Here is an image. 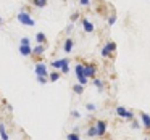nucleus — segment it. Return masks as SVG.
<instances>
[{
  "instance_id": "f257e3e1",
  "label": "nucleus",
  "mask_w": 150,
  "mask_h": 140,
  "mask_svg": "<svg viewBox=\"0 0 150 140\" xmlns=\"http://www.w3.org/2000/svg\"><path fill=\"white\" fill-rule=\"evenodd\" d=\"M116 116H120L121 119H127V121H132L134 119V113L129 110H126L124 106H118L116 108Z\"/></svg>"
},
{
  "instance_id": "f03ea898",
  "label": "nucleus",
  "mask_w": 150,
  "mask_h": 140,
  "mask_svg": "<svg viewBox=\"0 0 150 140\" xmlns=\"http://www.w3.org/2000/svg\"><path fill=\"white\" fill-rule=\"evenodd\" d=\"M95 127H97V137H103L107 134V121L97 119L95 121Z\"/></svg>"
},
{
  "instance_id": "7ed1b4c3",
  "label": "nucleus",
  "mask_w": 150,
  "mask_h": 140,
  "mask_svg": "<svg viewBox=\"0 0 150 140\" xmlns=\"http://www.w3.org/2000/svg\"><path fill=\"white\" fill-rule=\"evenodd\" d=\"M18 21H20V23H23V24H26V26H34V20L28 13H24V11L18 13Z\"/></svg>"
},
{
  "instance_id": "20e7f679",
  "label": "nucleus",
  "mask_w": 150,
  "mask_h": 140,
  "mask_svg": "<svg viewBox=\"0 0 150 140\" xmlns=\"http://www.w3.org/2000/svg\"><path fill=\"white\" fill-rule=\"evenodd\" d=\"M115 50H116V44H115V42L105 44L103 49H102V56H110L111 53H115Z\"/></svg>"
},
{
  "instance_id": "39448f33",
  "label": "nucleus",
  "mask_w": 150,
  "mask_h": 140,
  "mask_svg": "<svg viewBox=\"0 0 150 140\" xmlns=\"http://www.w3.org/2000/svg\"><path fill=\"white\" fill-rule=\"evenodd\" d=\"M139 117H140V122H142V127L145 130H150V114L149 113H139Z\"/></svg>"
},
{
  "instance_id": "423d86ee",
  "label": "nucleus",
  "mask_w": 150,
  "mask_h": 140,
  "mask_svg": "<svg viewBox=\"0 0 150 140\" xmlns=\"http://www.w3.org/2000/svg\"><path fill=\"white\" fill-rule=\"evenodd\" d=\"M95 72H97V69L94 65H84V74L87 79H95Z\"/></svg>"
},
{
  "instance_id": "0eeeda50",
  "label": "nucleus",
  "mask_w": 150,
  "mask_h": 140,
  "mask_svg": "<svg viewBox=\"0 0 150 140\" xmlns=\"http://www.w3.org/2000/svg\"><path fill=\"white\" fill-rule=\"evenodd\" d=\"M36 76H39V77H45V76H49L47 74V68H45L44 63H37L36 65Z\"/></svg>"
},
{
  "instance_id": "6e6552de",
  "label": "nucleus",
  "mask_w": 150,
  "mask_h": 140,
  "mask_svg": "<svg viewBox=\"0 0 150 140\" xmlns=\"http://www.w3.org/2000/svg\"><path fill=\"white\" fill-rule=\"evenodd\" d=\"M82 27H84V31H86V32H87V34L94 32V24H92V23H91V21H89V20H86V18H84V20H82Z\"/></svg>"
},
{
  "instance_id": "1a4fd4ad",
  "label": "nucleus",
  "mask_w": 150,
  "mask_h": 140,
  "mask_svg": "<svg viewBox=\"0 0 150 140\" xmlns=\"http://www.w3.org/2000/svg\"><path fill=\"white\" fill-rule=\"evenodd\" d=\"M76 77H78V81L79 79H82V77H86V74H84V65H76Z\"/></svg>"
},
{
  "instance_id": "9d476101",
  "label": "nucleus",
  "mask_w": 150,
  "mask_h": 140,
  "mask_svg": "<svg viewBox=\"0 0 150 140\" xmlns=\"http://www.w3.org/2000/svg\"><path fill=\"white\" fill-rule=\"evenodd\" d=\"M73 45H74L73 39H66V40H65V45H63V52H66V53L73 52Z\"/></svg>"
},
{
  "instance_id": "9b49d317",
  "label": "nucleus",
  "mask_w": 150,
  "mask_h": 140,
  "mask_svg": "<svg viewBox=\"0 0 150 140\" xmlns=\"http://www.w3.org/2000/svg\"><path fill=\"white\" fill-rule=\"evenodd\" d=\"M20 53L23 56H28V55H31V53H33V49H31L29 45H20Z\"/></svg>"
},
{
  "instance_id": "f8f14e48",
  "label": "nucleus",
  "mask_w": 150,
  "mask_h": 140,
  "mask_svg": "<svg viewBox=\"0 0 150 140\" xmlns=\"http://www.w3.org/2000/svg\"><path fill=\"white\" fill-rule=\"evenodd\" d=\"M65 63H68V60H66V58H62V60H55V61L52 63V66H53V68H55V69H62Z\"/></svg>"
},
{
  "instance_id": "ddd939ff",
  "label": "nucleus",
  "mask_w": 150,
  "mask_h": 140,
  "mask_svg": "<svg viewBox=\"0 0 150 140\" xmlns=\"http://www.w3.org/2000/svg\"><path fill=\"white\" fill-rule=\"evenodd\" d=\"M87 137H97V127H95V124L87 129Z\"/></svg>"
},
{
  "instance_id": "4468645a",
  "label": "nucleus",
  "mask_w": 150,
  "mask_h": 140,
  "mask_svg": "<svg viewBox=\"0 0 150 140\" xmlns=\"http://www.w3.org/2000/svg\"><path fill=\"white\" fill-rule=\"evenodd\" d=\"M73 92H74V94H78V95H81L82 92H84V85H81V84L73 85Z\"/></svg>"
},
{
  "instance_id": "2eb2a0df",
  "label": "nucleus",
  "mask_w": 150,
  "mask_h": 140,
  "mask_svg": "<svg viewBox=\"0 0 150 140\" xmlns=\"http://www.w3.org/2000/svg\"><path fill=\"white\" fill-rule=\"evenodd\" d=\"M33 4L36 5L37 8H44L47 5V0H33Z\"/></svg>"
},
{
  "instance_id": "dca6fc26",
  "label": "nucleus",
  "mask_w": 150,
  "mask_h": 140,
  "mask_svg": "<svg viewBox=\"0 0 150 140\" xmlns=\"http://www.w3.org/2000/svg\"><path fill=\"white\" fill-rule=\"evenodd\" d=\"M0 135H2V140H10V139H8V134L5 132V126H4V124H0Z\"/></svg>"
},
{
  "instance_id": "f3484780",
  "label": "nucleus",
  "mask_w": 150,
  "mask_h": 140,
  "mask_svg": "<svg viewBox=\"0 0 150 140\" xmlns=\"http://www.w3.org/2000/svg\"><path fill=\"white\" fill-rule=\"evenodd\" d=\"M66 140H81V137H79L78 132H71L66 135Z\"/></svg>"
},
{
  "instance_id": "a211bd4d",
  "label": "nucleus",
  "mask_w": 150,
  "mask_h": 140,
  "mask_svg": "<svg viewBox=\"0 0 150 140\" xmlns=\"http://www.w3.org/2000/svg\"><path fill=\"white\" fill-rule=\"evenodd\" d=\"M94 85L98 89V90H102V89H103V82H102L100 79H97V77L94 79Z\"/></svg>"
},
{
  "instance_id": "6ab92c4d",
  "label": "nucleus",
  "mask_w": 150,
  "mask_h": 140,
  "mask_svg": "<svg viewBox=\"0 0 150 140\" xmlns=\"http://www.w3.org/2000/svg\"><path fill=\"white\" fill-rule=\"evenodd\" d=\"M44 50H45V49H44V45H37L36 49L33 50V52L36 53V55H42V53H44Z\"/></svg>"
},
{
  "instance_id": "aec40b11",
  "label": "nucleus",
  "mask_w": 150,
  "mask_h": 140,
  "mask_svg": "<svg viewBox=\"0 0 150 140\" xmlns=\"http://www.w3.org/2000/svg\"><path fill=\"white\" fill-rule=\"evenodd\" d=\"M50 76V81H52V82H55V81H58V79H60V72H52V74H49Z\"/></svg>"
},
{
  "instance_id": "412c9836",
  "label": "nucleus",
  "mask_w": 150,
  "mask_h": 140,
  "mask_svg": "<svg viewBox=\"0 0 150 140\" xmlns=\"http://www.w3.org/2000/svg\"><path fill=\"white\" fill-rule=\"evenodd\" d=\"M140 124L142 122H139V121H136V119L131 121V127H132V129H140Z\"/></svg>"
},
{
  "instance_id": "4be33fe9",
  "label": "nucleus",
  "mask_w": 150,
  "mask_h": 140,
  "mask_svg": "<svg viewBox=\"0 0 150 140\" xmlns=\"http://www.w3.org/2000/svg\"><path fill=\"white\" fill-rule=\"evenodd\" d=\"M36 39H37V42H44V40H45V34H44V32H37Z\"/></svg>"
},
{
  "instance_id": "5701e85b",
  "label": "nucleus",
  "mask_w": 150,
  "mask_h": 140,
  "mask_svg": "<svg viewBox=\"0 0 150 140\" xmlns=\"http://www.w3.org/2000/svg\"><path fill=\"white\" fill-rule=\"evenodd\" d=\"M115 23H116V15H111V16L108 18V26H113Z\"/></svg>"
},
{
  "instance_id": "b1692460",
  "label": "nucleus",
  "mask_w": 150,
  "mask_h": 140,
  "mask_svg": "<svg viewBox=\"0 0 150 140\" xmlns=\"http://www.w3.org/2000/svg\"><path fill=\"white\" fill-rule=\"evenodd\" d=\"M68 63H69V61H68ZM68 63H65V65H63V68H62V72H63V74H66V72L69 71V65H68Z\"/></svg>"
},
{
  "instance_id": "393cba45",
  "label": "nucleus",
  "mask_w": 150,
  "mask_h": 140,
  "mask_svg": "<svg viewBox=\"0 0 150 140\" xmlns=\"http://www.w3.org/2000/svg\"><path fill=\"white\" fill-rule=\"evenodd\" d=\"M86 110L87 111H95V105L94 103H87L86 105Z\"/></svg>"
},
{
  "instance_id": "a878e982",
  "label": "nucleus",
  "mask_w": 150,
  "mask_h": 140,
  "mask_svg": "<svg viewBox=\"0 0 150 140\" xmlns=\"http://www.w3.org/2000/svg\"><path fill=\"white\" fill-rule=\"evenodd\" d=\"M71 116L74 117V119H79V117H81V113H79V111H71Z\"/></svg>"
},
{
  "instance_id": "bb28decb",
  "label": "nucleus",
  "mask_w": 150,
  "mask_h": 140,
  "mask_svg": "<svg viewBox=\"0 0 150 140\" xmlns=\"http://www.w3.org/2000/svg\"><path fill=\"white\" fill-rule=\"evenodd\" d=\"M21 45H29V39H28V37H23V39H21Z\"/></svg>"
},
{
  "instance_id": "cd10ccee",
  "label": "nucleus",
  "mask_w": 150,
  "mask_h": 140,
  "mask_svg": "<svg viewBox=\"0 0 150 140\" xmlns=\"http://www.w3.org/2000/svg\"><path fill=\"white\" fill-rule=\"evenodd\" d=\"M79 4H81V5H84V7H87V5L91 4V0H79Z\"/></svg>"
},
{
  "instance_id": "c85d7f7f",
  "label": "nucleus",
  "mask_w": 150,
  "mask_h": 140,
  "mask_svg": "<svg viewBox=\"0 0 150 140\" xmlns=\"http://www.w3.org/2000/svg\"><path fill=\"white\" fill-rule=\"evenodd\" d=\"M37 81H39L40 84H45V82H47V77H39V76H37Z\"/></svg>"
},
{
  "instance_id": "c756f323",
  "label": "nucleus",
  "mask_w": 150,
  "mask_h": 140,
  "mask_svg": "<svg viewBox=\"0 0 150 140\" xmlns=\"http://www.w3.org/2000/svg\"><path fill=\"white\" fill-rule=\"evenodd\" d=\"M78 18H79V13H73L71 15V21H76Z\"/></svg>"
},
{
  "instance_id": "7c9ffc66",
  "label": "nucleus",
  "mask_w": 150,
  "mask_h": 140,
  "mask_svg": "<svg viewBox=\"0 0 150 140\" xmlns=\"http://www.w3.org/2000/svg\"><path fill=\"white\" fill-rule=\"evenodd\" d=\"M144 140H149V139H144Z\"/></svg>"
},
{
  "instance_id": "2f4dec72",
  "label": "nucleus",
  "mask_w": 150,
  "mask_h": 140,
  "mask_svg": "<svg viewBox=\"0 0 150 140\" xmlns=\"http://www.w3.org/2000/svg\"><path fill=\"white\" fill-rule=\"evenodd\" d=\"M149 140H150V139H149Z\"/></svg>"
}]
</instances>
